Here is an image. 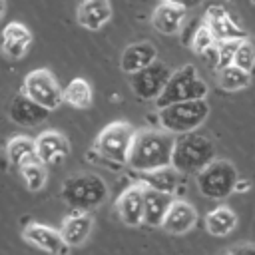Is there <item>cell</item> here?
<instances>
[{"label":"cell","instance_id":"obj_1","mask_svg":"<svg viewBox=\"0 0 255 255\" xmlns=\"http://www.w3.org/2000/svg\"><path fill=\"white\" fill-rule=\"evenodd\" d=\"M175 147V133L167 129H141L137 131L128 165L133 171H149L171 163Z\"/></svg>","mask_w":255,"mask_h":255},{"label":"cell","instance_id":"obj_2","mask_svg":"<svg viewBox=\"0 0 255 255\" xmlns=\"http://www.w3.org/2000/svg\"><path fill=\"white\" fill-rule=\"evenodd\" d=\"M215 159V145L211 137L195 131L179 133L175 137L171 165H175L183 175H197L207 163Z\"/></svg>","mask_w":255,"mask_h":255},{"label":"cell","instance_id":"obj_3","mask_svg":"<svg viewBox=\"0 0 255 255\" xmlns=\"http://www.w3.org/2000/svg\"><path fill=\"white\" fill-rule=\"evenodd\" d=\"M62 199L70 209L92 211L108 199V185L96 173H74L62 183Z\"/></svg>","mask_w":255,"mask_h":255},{"label":"cell","instance_id":"obj_4","mask_svg":"<svg viewBox=\"0 0 255 255\" xmlns=\"http://www.w3.org/2000/svg\"><path fill=\"white\" fill-rule=\"evenodd\" d=\"M209 116V104L207 98L199 100H185L175 102L163 108H157V124L159 128L179 135L187 131H195L205 124Z\"/></svg>","mask_w":255,"mask_h":255},{"label":"cell","instance_id":"obj_5","mask_svg":"<svg viewBox=\"0 0 255 255\" xmlns=\"http://www.w3.org/2000/svg\"><path fill=\"white\" fill-rule=\"evenodd\" d=\"M207 92H209V88L199 78L197 68L191 64H185L183 68H179L171 74L163 92L155 100V108H163V106H169L175 102H185V100H199V98H205Z\"/></svg>","mask_w":255,"mask_h":255},{"label":"cell","instance_id":"obj_6","mask_svg":"<svg viewBox=\"0 0 255 255\" xmlns=\"http://www.w3.org/2000/svg\"><path fill=\"white\" fill-rule=\"evenodd\" d=\"M237 179L239 173L229 159H213L195 175L199 193L209 199H225L231 195Z\"/></svg>","mask_w":255,"mask_h":255},{"label":"cell","instance_id":"obj_7","mask_svg":"<svg viewBox=\"0 0 255 255\" xmlns=\"http://www.w3.org/2000/svg\"><path fill=\"white\" fill-rule=\"evenodd\" d=\"M135 135H137V131H135V128L131 124H128V122H112L98 133L94 149H98L104 157L126 165L128 159H129V151H131Z\"/></svg>","mask_w":255,"mask_h":255},{"label":"cell","instance_id":"obj_8","mask_svg":"<svg viewBox=\"0 0 255 255\" xmlns=\"http://www.w3.org/2000/svg\"><path fill=\"white\" fill-rule=\"evenodd\" d=\"M171 74H173V70L165 62L155 60L149 66L129 74V88L137 100L155 102L159 98V94L163 92Z\"/></svg>","mask_w":255,"mask_h":255},{"label":"cell","instance_id":"obj_9","mask_svg":"<svg viewBox=\"0 0 255 255\" xmlns=\"http://www.w3.org/2000/svg\"><path fill=\"white\" fill-rule=\"evenodd\" d=\"M22 92H26L32 100H36L38 104H42L48 110H58L62 106V102H66L64 90L60 88L54 74L46 68H38V70H32L30 74H26Z\"/></svg>","mask_w":255,"mask_h":255},{"label":"cell","instance_id":"obj_10","mask_svg":"<svg viewBox=\"0 0 255 255\" xmlns=\"http://www.w3.org/2000/svg\"><path fill=\"white\" fill-rule=\"evenodd\" d=\"M22 237L26 243L46 251V253H54V255H64L70 251V245L66 243L62 231L58 229H52L48 225H42V223H30L24 227L22 231Z\"/></svg>","mask_w":255,"mask_h":255},{"label":"cell","instance_id":"obj_11","mask_svg":"<svg viewBox=\"0 0 255 255\" xmlns=\"http://www.w3.org/2000/svg\"><path fill=\"white\" fill-rule=\"evenodd\" d=\"M52 110L44 108L42 104H38L36 100H32L26 92L18 94L12 98L10 108H8V116L14 124L24 126V128H32V126H40L42 122L48 120Z\"/></svg>","mask_w":255,"mask_h":255},{"label":"cell","instance_id":"obj_12","mask_svg":"<svg viewBox=\"0 0 255 255\" xmlns=\"http://www.w3.org/2000/svg\"><path fill=\"white\" fill-rule=\"evenodd\" d=\"M187 10L181 4L175 2H167V0H159V4L155 6V10L151 12V26L165 36H173L179 34L181 28L187 22Z\"/></svg>","mask_w":255,"mask_h":255},{"label":"cell","instance_id":"obj_13","mask_svg":"<svg viewBox=\"0 0 255 255\" xmlns=\"http://www.w3.org/2000/svg\"><path fill=\"white\" fill-rule=\"evenodd\" d=\"M143 189H145L143 183L129 185L128 189L122 191V195L116 201L118 215L122 223H126L128 227H137L143 223Z\"/></svg>","mask_w":255,"mask_h":255},{"label":"cell","instance_id":"obj_14","mask_svg":"<svg viewBox=\"0 0 255 255\" xmlns=\"http://www.w3.org/2000/svg\"><path fill=\"white\" fill-rule=\"evenodd\" d=\"M173 201H175V193L145 187L143 189V223L149 227H161Z\"/></svg>","mask_w":255,"mask_h":255},{"label":"cell","instance_id":"obj_15","mask_svg":"<svg viewBox=\"0 0 255 255\" xmlns=\"http://www.w3.org/2000/svg\"><path fill=\"white\" fill-rule=\"evenodd\" d=\"M195 223H197L195 207L183 199H175L161 223V229L171 235H183V233L191 231L195 227Z\"/></svg>","mask_w":255,"mask_h":255},{"label":"cell","instance_id":"obj_16","mask_svg":"<svg viewBox=\"0 0 255 255\" xmlns=\"http://www.w3.org/2000/svg\"><path fill=\"white\" fill-rule=\"evenodd\" d=\"M205 22L209 24V28H211V32H213L217 42L247 38V34L231 20V16L227 14V10L223 6H209L207 12H205Z\"/></svg>","mask_w":255,"mask_h":255},{"label":"cell","instance_id":"obj_17","mask_svg":"<svg viewBox=\"0 0 255 255\" xmlns=\"http://www.w3.org/2000/svg\"><path fill=\"white\" fill-rule=\"evenodd\" d=\"M112 20L110 0H82L78 6V24L86 30H100Z\"/></svg>","mask_w":255,"mask_h":255},{"label":"cell","instance_id":"obj_18","mask_svg":"<svg viewBox=\"0 0 255 255\" xmlns=\"http://www.w3.org/2000/svg\"><path fill=\"white\" fill-rule=\"evenodd\" d=\"M92 227H94V219L88 211L72 209V213L64 219L60 231H62V235H64V239L70 247H80L90 237Z\"/></svg>","mask_w":255,"mask_h":255},{"label":"cell","instance_id":"obj_19","mask_svg":"<svg viewBox=\"0 0 255 255\" xmlns=\"http://www.w3.org/2000/svg\"><path fill=\"white\" fill-rule=\"evenodd\" d=\"M137 181L143 183L145 187H153L159 191H167V193H175L183 173L175 167V165H163L157 169H149V171H137Z\"/></svg>","mask_w":255,"mask_h":255},{"label":"cell","instance_id":"obj_20","mask_svg":"<svg viewBox=\"0 0 255 255\" xmlns=\"http://www.w3.org/2000/svg\"><path fill=\"white\" fill-rule=\"evenodd\" d=\"M38 157L44 163H58L70 155V141L60 131H44L36 137Z\"/></svg>","mask_w":255,"mask_h":255},{"label":"cell","instance_id":"obj_21","mask_svg":"<svg viewBox=\"0 0 255 255\" xmlns=\"http://www.w3.org/2000/svg\"><path fill=\"white\" fill-rule=\"evenodd\" d=\"M155 60H157V50L151 42H133L124 50L120 68L126 74H133V72L149 66Z\"/></svg>","mask_w":255,"mask_h":255},{"label":"cell","instance_id":"obj_22","mask_svg":"<svg viewBox=\"0 0 255 255\" xmlns=\"http://www.w3.org/2000/svg\"><path fill=\"white\" fill-rule=\"evenodd\" d=\"M30 44H32V34L24 24L20 22L6 24L2 32V50L8 58H14V60L22 58L28 52Z\"/></svg>","mask_w":255,"mask_h":255},{"label":"cell","instance_id":"obj_23","mask_svg":"<svg viewBox=\"0 0 255 255\" xmlns=\"http://www.w3.org/2000/svg\"><path fill=\"white\" fill-rule=\"evenodd\" d=\"M235 227H237V215L227 205H219L205 215V231L213 237H225Z\"/></svg>","mask_w":255,"mask_h":255},{"label":"cell","instance_id":"obj_24","mask_svg":"<svg viewBox=\"0 0 255 255\" xmlns=\"http://www.w3.org/2000/svg\"><path fill=\"white\" fill-rule=\"evenodd\" d=\"M6 157L12 165L22 167L24 163L32 161L38 157V147H36V139L28 137V135H14L8 143H6Z\"/></svg>","mask_w":255,"mask_h":255},{"label":"cell","instance_id":"obj_25","mask_svg":"<svg viewBox=\"0 0 255 255\" xmlns=\"http://www.w3.org/2000/svg\"><path fill=\"white\" fill-rule=\"evenodd\" d=\"M64 100H66V104H70L72 108H78V110L90 108L92 106V100H94L90 82L84 80V78L70 80L68 86L64 88Z\"/></svg>","mask_w":255,"mask_h":255},{"label":"cell","instance_id":"obj_26","mask_svg":"<svg viewBox=\"0 0 255 255\" xmlns=\"http://www.w3.org/2000/svg\"><path fill=\"white\" fill-rule=\"evenodd\" d=\"M217 84L219 88L227 90V92H237V90H243L251 84V72L231 64V66H225L219 70V76H217Z\"/></svg>","mask_w":255,"mask_h":255},{"label":"cell","instance_id":"obj_27","mask_svg":"<svg viewBox=\"0 0 255 255\" xmlns=\"http://www.w3.org/2000/svg\"><path fill=\"white\" fill-rule=\"evenodd\" d=\"M46 165L48 163H44L40 157H36L32 161L24 163L22 167H18L20 169V175H22V179H24V183H26V187L30 191H40L46 185V181H48V169H46Z\"/></svg>","mask_w":255,"mask_h":255},{"label":"cell","instance_id":"obj_28","mask_svg":"<svg viewBox=\"0 0 255 255\" xmlns=\"http://www.w3.org/2000/svg\"><path fill=\"white\" fill-rule=\"evenodd\" d=\"M215 44H217V40H215V36H213V32H211L209 24L203 20V22L193 30V38H191L189 48H191L195 54L201 56L205 50H209V48L215 46Z\"/></svg>","mask_w":255,"mask_h":255},{"label":"cell","instance_id":"obj_29","mask_svg":"<svg viewBox=\"0 0 255 255\" xmlns=\"http://www.w3.org/2000/svg\"><path fill=\"white\" fill-rule=\"evenodd\" d=\"M233 64L239 66V68H243V70H247V72H253L255 70V46L247 38H243L239 42Z\"/></svg>","mask_w":255,"mask_h":255},{"label":"cell","instance_id":"obj_30","mask_svg":"<svg viewBox=\"0 0 255 255\" xmlns=\"http://www.w3.org/2000/svg\"><path fill=\"white\" fill-rule=\"evenodd\" d=\"M239 42L241 40H223V42H217V50H219V66H217V70L233 64Z\"/></svg>","mask_w":255,"mask_h":255},{"label":"cell","instance_id":"obj_31","mask_svg":"<svg viewBox=\"0 0 255 255\" xmlns=\"http://www.w3.org/2000/svg\"><path fill=\"white\" fill-rule=\"evenodd\" d=\"M223 253H255V245L253 243H249V245H235V247L225 249Z\"/></svg>","mask_w":255,"mask_h":255},{"label":"cell","instance_id":"obj_32","mask_svg":"<svg viewBox=\"0 0 255 255\" xmlns=\"http://www.w3.org/2000/svg\"><path fill=\"white\" fill-rule=\"evenodd\" d=\"M249 189H251V181H249V179L239 177V179H237V183H235V191H237V193H247Z\"/></svg>","mask_w":255,"mask_h":255},{"label":"cell","instance_id":"obj_33","mask_svg":"<svg viewBox=\"0 0 255 255\" xmlns=\"http://www.w3.org/2000/svg\"><path fill=\"white\" fill-rule=\"evenodd\" d=\"M167 2H175V4H181V6H185V8H197L203 0H167Z\"/></svg>","mask_w":255,"mask_h":255}]
</instances>
